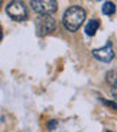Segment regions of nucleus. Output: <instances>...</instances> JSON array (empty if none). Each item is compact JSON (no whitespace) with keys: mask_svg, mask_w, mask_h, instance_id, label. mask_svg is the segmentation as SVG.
I'll list each match as a JSON object with an SVG mask.
<instances>
[{"mask_svg":"<svg viewBox=\"0 0 117 132\" xmlns=\"http://www.w3.org/2000/svg\"><path fill=\"white\" fill-rule=\"evenodd\" d=\"M84 20H85V10L80 6H71L70 9H66L62 18L64 26L70 32H75L84 23Z\"/></svg>","mask_w":117,"mask_h":132,"instance_id":"obj_1","label":"nucleus"},{"mask_svg":"<svg viewBox=\"0 0 117 132\" xmlns=\"http://www.w3.org/2000/svg\"><path fill=\"white\" fill-rule=\"evenodd\" d=\"M56 28V22L52 15H39L36 19V32L39 36H46L55 31Z\"/></svg>","mask_w":117,"mask_h":132,"instance_id":"obj_2","label":"nucleus"},{"mask_svg":"<svg viewBox=\"0 0 117 132\" xmlns=\"http://www.w3.org/2000/svg\"><path fill=\"white\" fill-rule=\"evenodd\" d=\"M6 12L13 20H17V22H22V20H25L27 18V9L22 0L10 2L7 4V7H6Z\"/></svg>","mask_w":117,"mask_h":132,"instance_id":"obj_3","label":"nucleus"},{"mask_svg":"<svg viewBox=\"0 0 117 132\" xmlns=\"http://www.w3.org/2000/svg\"><path fill=\"white\" fill-rule=\"evenodd\" d=\"M31 6L38 15H54L58 9L56 0H31Z\"/></svg>","mask_w":117,"mask_h":132,"instance_id":"obj_4","label":"nucleus"},{"mask_svg":"<svg viewBox=\"0 0 117 132\" xmlns=\"http://www.w3.org/2000/svg\"><path fill=\"white\" fill-rule=\"evenodd\" d=\"M94 58L103 62H111V60L114 58V51H113V45L111 42H109L105 47L100 48V50H94L93 51Z\"/></svg>","mask_w":117,"mask_h":132,"instance_id":"obj_5","label":"nucleus"},{"mask_svg":"<svg viewBox=\"0 0 117 132\" xmlns=\"http://www.w3.org/2000/svg\"><path fill=\"white\" fill-rule=\"evenodd\" d=\"M105 80H107V83H109V86H110V92H111L113 97L117 100V71L116 70L109 71Z\"/></svg>","mask_w":117,"mask_h":132,"instance_id":"obj_6","label":"nucleus"},{"mask_svg":"<svg viewBox=\"0 0 117 132\" xmlns=\"http://www.w3.org/2000/svg\"><path fill=\"white\" fill-rule=\"evenodd\" d=\"M98 28H100V22H98L97 19H91L90 22L85 25V34L88 36H94Z\"/></svg>","mask_w":117,"mask_h":132,"instance_id":"obj_7","label":"nucleus"},{"mask_svg":"<svg viewBox=\"0 0 117 132\" xmlns=\"http://www.w3.org/2000/svg\"><path fill=\"white\" fill-rule=\"evenodd\" d=\"M114 12H116V6H114V3L107 2V3L103 4V13H104V15H113Z\"/></svg>","mask_w":117,"mask_h":132,"instance_id":"obj_8","label":"nucleus"},{"mask_svg":"<svg viewBox=\"0 0 117 132\" xmlns=\"http://www.w3.org/2000/svg\"><path fill=\"white\" fill-rule=\"evenodd\" d=\"M100 100H101L103 103H104V105L107 106V108L113 109L114 112L117 113V103H116V102H110V100H105V99H103V97H100Z\"/></svg>","mask_w":117,"mask_h":132,"instance_id":"obj_9","label":"nucleus"},{"mask_svg":"<svg viewBox=\"0 0 117 132\" xmlns=\"http://www.w3.org/2000/svg\"><path fill=\"white\" fill-rule=\"evenodd\" d=\"M56 125H58V120H49V122H48V129L52 131V129L56 128Z\"/></svg>","mask_w":117,"mask_h":132,"instance_id":"obj_10","label":"nucleus"},{"mask_svg":"<svg viewBox=\"0 0 117 132\" xmlns=\"http://www.w3.org/2000/svg\"><path fill=\"white\" fill-rule=\"evenodd\" d=\"M3 38V29H2V26H0V39Z\"/></svg>","mask_w":117,"mask_h":132,"instance_id":"obj_11","label":"nucleus"},{"mask_svg":"<svg viewBox=\"0 0 117 132\" xmlns=\"http://www.w3.org/2000/svg\"><path fill=\"white\" fill-rule=\"evenodd\" d=\"M0 6H2V0H0Z\"/></svg>","mask_w":117,"mask_h":132,"instance_id":"obj_12","label":"nucleus"},{"mask_svg":"<svg viewBox=\"0 0 117 132\" xmlns=\"http://www.w3.org/2000/svg\"><path fill=\"white\" fill-rule=\"evenodd\" d=\"M107 132H111V131H107Z\"/></svg>","mask_w":117,"mask_h":132,"instance_id":"obj_13","label":"nucleus"}]
</instances>
